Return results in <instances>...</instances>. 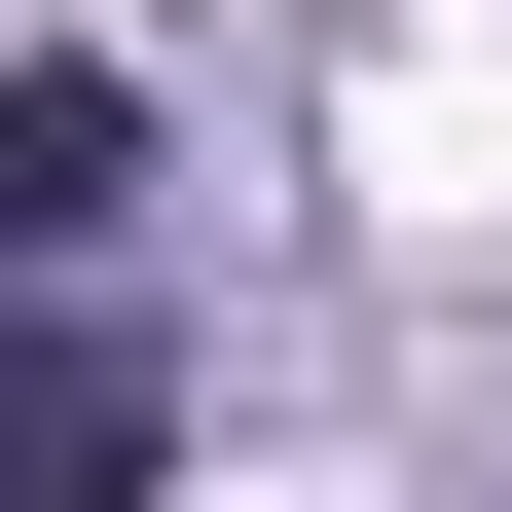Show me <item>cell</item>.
Masks as SVG:
<instances>
[{"mask_svg": "<svg viewBox=\"0 0 512 512\" xmlns=\"http://www.w3.org/2000/svg\"><path fill=\"white\" fill-rule=\"evenodd\" d=\"M183 476V366H147V256L0 293V512H147Z\"/></svg>", "mask_w": 512, "mask_h": 512, "instance_id": "cell-1", "label": "cell"}, {"mask_svg": "<svg viewBox=\"0 0 512 512\" xmlns=\"http://www.w3.org/2000/svg\"><path fill=\"white\" fill-rule=\"evenodd\" d=\"M74 256H147V74H0V293H74Z\"/></svg>", "mask_w": 512, "mask_h": 512, "instance_id": "cell-2", "label": "cell"}]
</instances>
